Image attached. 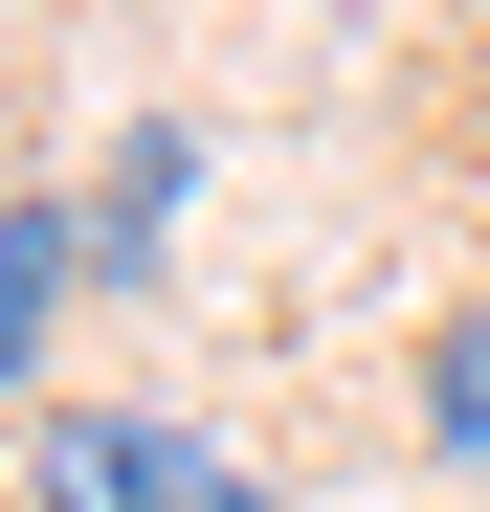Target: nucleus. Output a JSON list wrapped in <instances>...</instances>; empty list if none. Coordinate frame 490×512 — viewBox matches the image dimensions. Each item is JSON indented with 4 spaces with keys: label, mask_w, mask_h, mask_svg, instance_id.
<instances>
[{
    "label": "nucleus",
    "mask_w": 490,
    "mask_h": 512,
    "mask_svg": "<svg viewBox=\"0 0 490 512\" xmlns=\"http://www.w3.org/2000/svg\"><path fill=\"white\" fill-rule=\"evenodd\" d=\"M23 512H268V468H223L179 401H45L23 423Z\"/></svg>",
    "instance_id": "1"
},
{
    "label": "nucleus",
    "mask_w": 490,
    "mask_h": 512,
    "mask_svg": "<svg viewBox=\"0 0 490 512\" xmlns=\"http://www.w3.org/2000/svg\"><path fill=\"white\" fill-rule=\"evenodd\" d=\"M67 290H90V201H23V223H0V401L45 379V334H67Z\"/></svg>",
    "instance_id": "2"
},
{
    "label": "nucleus",
    "mask_w": 490,
    "mask_h": 512,
    "mask_svg": "<svg viewBox=\"0 0 490 512\" xmlns=\"http://www.w3.org/2000/svg\"><path fill=\"white\" fill-rule=\"evenodd\" d=\"M201 201V134H112V179H90V268H156V223Z\"/></svg>",
    "instance_id": "3"
},
{
    "label": "nucleus",
    "mask_w": 490,
    "mask_h": 512,
    "mask_svg": "<svg viewBox=\"0 0 490 512\" xmlns=\"http://www.w3.org/2000/svg\"><path fill=\"white\" fill-rule=\"evenodd\" d=\"M424 423H446V446H468V468H490V290H468V312H446V334H424Z\"/></svg>",
    "instance_id": "4"
}]
</instances>
